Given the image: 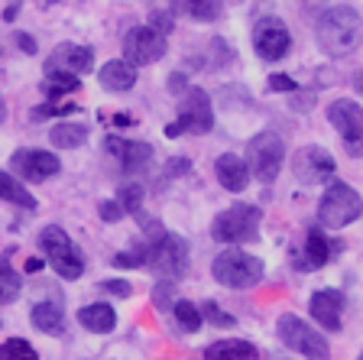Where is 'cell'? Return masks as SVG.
Instances as JSON below:
<instances>
[{
  "mask_svg": "<svg viewBox=\"0 0 363 360\" xmlns=\"http://www.w3.org/2000/svg\"><path fill=\"white\" fill-rule=\"evenodd\" d=\"M152 302H156V308L169 312V305H175V283H169V279H159V283H156V293H152Z\"/></svg>",
  "mask_w": 363,
  "mask_h": 360,
  "instance_id": "e575fe53",
  "label": "cell"
},
{
  "mask_svg": "<svg viewBox=\"0 0 363 360\" xmlns=\"http://www.w3.org/2000/svg\"><path fill=\"white\" fill-rule=\"evenodd\" d=\"M39 250H43V256L49 263H52V270L59 273L62 279H78L84 273V253L75 247V240L68 237L62 227L49 224L43 227V234H39Z\"/></svg>",
  "mask_w": 363,
  "mask_h": 360,
  "instance_id": "52a82bcc",
  "label": "cell"
},
{
  "mask_svg": "<svg viewBox=\"0 0 363 360\" xmlns=\"http://www.w3.org/2000/svg\"><path fill=\"white\" fill-rule=\"evenodd\" d=\"M172 13L191 16L201 23H214L224 13V0H172Z\"/></svg>",
  "mask_w": 363,
  "mask_h": 360,
  "instance_id": "603a6c76",
  "label": "cell"
},
{
  "mask_svg": "<svg viewBox=\"0 0 363 360\" xmlns=\"http://www.w3.org/2000/svg\"><path fill=\"white\" fill-rule=\"evenodd\" d=\"M360 214H363V198L347 182H331L325 188L321 202H318V221L328 231H340V227L354 224Z\"/></svg>",
  "mask_w": 363,
  "mask_h": 360,
  "instance_id": "7a4b0ae2",
  "label": "cell"
},
{
  "mask_svg": "<svg viewBox=\"0 0 363 360\" xmlns=\"http://www.w3.org/2000/svg\"><path fill=\"white\" fill-rule=\"evenodd\" d=\"M146 266L156 273L159 279L179 283L189 273V240L179 234H162L146 247Z\"/></svg>",
  "mask_w": 363,
  "mask_h": 360,
  "instance_id": "8992f818",
  "label": "cell"
},
{
  "mask_svg": "<svg viewBox=\"0 0 363 360\" xmlns=\"http://www.w3.org/2000/svg\"><path fill=\"white\" fill-rule=\"evenodd\" d=\"M30 322H33V328L49 334V338H62L65 334V312L55 302H36L30 312Z\"/></svg>",
  "mask_w": 363,
  "mask_h": 360,
  "instance_id": "44dd1931",
  "label": "cell"
},
{
  "mask_svg": "<svg viewBox=\"0 0 363 360\" xmlns=\"http://www.w3.org/2000/svg\"><path fill=\"white\" fill-rule=\"evenodd\" d=\"M214 130V111H211V98H208V91L201 88H185L179 98V117L172 124H166L162 133L169 140L182 133H211Z\"/></svg>",
  "mask_w": 363,
  "mask_h": 360,
  "instance_id": "277c9868",
  "label": "cell"
},
{
  "mask_svg": "<svg viewBox=\"0 0 363 360\" xmlns=\"http://www.w3.org/2000/svg\"><path fill=\"white\" fill-rule=\"evenodd\" d=\"M16 13H20V7H16V4H13V7H7V10H4V20H7V23H13V20H16Z\"/></svg>",
  "mask_w": 363,
  "mask_h": 360,
  "instance_id": "ee69618b",
  "label": "cell"
},
{
  "mask_svg": "<svg viewBox=\"0 0 363 360\" xmlns=\"http://www.w3.org/2000/svg\"><path fill=\"white\" fill-rule=\"evenodd\" d=\"M113 266H121V270H143L146 266V247L143 250H123V253L113 256Z\"/></svg>",
  "mask_w": 363,
  "mask_h": 360,
  "instance_id": "d6a6232c",
  "label": "cell"
},
{
  "mask_svg": "<svg viewBox=\"0 0 363 360\" xmlns=\"http://www.w3.org/2000/svg\"><path fill=\"white\" fill-rule=\"evenodd\" d=\"M354 88H357V94H363V72L354 78Z\"/></svg>",
  "mask_w": 363,
  "mask_h": 360,
  "instance_id": "f6af8a7d",
  "label": "cell"
},
{
  "mask_svg": "<svg viewBox=\"0 0 363 360\" xmlns=\"http://www.w3.org/2000/svg\"><path fill=\"white\" fill-rule=\"evenodd\" d=\"M101 289L111 295H117V299H127V295H133V285L127 283V279H107V283H101Z\"/></svg>",
  "mask_w": 363,
  "mask_h": 360,
  "instance_id": "74e56055",
  "label": "cell"
},
{
  "mask_svg": "<svg viewBox=\"0 0 363 360\" xmlns=\"http://www.w3.org/2000/svg\"><path fill=\"white\" fill-rule=\"evenodd\" d=\"M0 198L10 204H16V208H26V211H36V198L26 192V185L23 182H16L13 173H0Z\"/></svg>",
  "mask_w": 363,
  "mask_h": 360,
  "instance_id": "484cf974",
  "label": "cell"
},
{
  "mask_svg": "<svg viewBox=\"0 0 363 360\" xmlns=\"http://www.w3.org/2000/svg\"><path fill=\"white\" fill-rule=\"evenodd\" d=\"M98 214H101V221H104V224H117V221H123V214H127V211L113 202V198H107V202L98 204Z\"/></svg>",
  "mask_w": 363,
  "mask_h": 360,
  "instance_id": "8d00e7d4",
  "label": "cell"
},
{
  "mask_svg": "<svg viewBox=\"0 0 363 360\" xmlns=\"http://www.w3.org/2000/svg\"><path fill=\"white\" fill-rule=\"evenodd\" d=\"M113 202L121 204L127 214H140V208H143V182H123L121 188H117V198Z\"/></svg>",
  "mask_w": 363,
  "mask_h": 360,
  "instance_id": "83f0119b",
  "label": "cell"
},
{
  "mask_svg": "<svg viewBox=\"0 0 363 360\" xmlns=\"http://www.w3.org/2000/svg\"><path fill=\"white\" fill-rule=\"evenodd\" d=\"M10 165H13V175L26 182H45L62 173V159L49 150H16L10 156Z\"/></svg>",
  "mask_w": 363,
  "mask_h": 360,
  "instance_id": "2e32d148",
  "label": "cell"
},
{
  "mask_svg": "<svg viewBox=\"0 0 363 360\" xmlns=\"http://www.w3.org/2000/svg\"><path fill=\"white\" fill-rule=\"evenodd\" d=\"M208 360H257V347L250 341H237V338H227V341H218L204 351Z\"/></svg>",
  "mask_w": 363,
  "mask_h": 360,
  "instance_id": "d4e9b609",
  "label": "cell"
},
{
  "mask_svg": "<svg viewBox=\"0 0 363 360\" xmlns=\"http://www.w3.org/2000/svg\"><path fill=\"white\" fill-rule=\"evenodd\" d=\"M214 175H218L220 188L234 192V195L250 185V169L237 153H224V156H218V163H214Z\"/></svg>",
  "mask_w": 363,
  "mask_h": 360,
  "instance_id": "d6986e66",
  "label": "cell"
},
{
  "mask_svg": "<svg viewBox=\"0 0 363 360\" xmlns=\"http://www.w3.org/2000/svg\"><path fill=\"white\" fill-rule=\"evenodd\" d=\"M185 88H189V84H185V75H182V72H175L172 82H169V91H172V94H182Z\"/></svg>",
  "mask_w": 363,
  "mask_h": 360,
  "instance_id": "b9f144b4",
  "label": "cell"
},
{
  "mask_svg": "<svg viewBox=\"0 0 363 360\" xmlns=\"http://www.w3.org/2000/svg\"><path fill=\"white\" fill-rule=\"evenodd\" d=\"M282 163H286V140L276 130H263L247 143V169L250 175L263 185L279 179Z\"/></svg>",
  "mask_w": 363,
  "mask_h": 360,
  "instance_id": "3957f363",
  "label": "cell"
},
{
  "mask_svg": "<svg viewBox=\"0 0 363 360\" xmlns=\"http://www.w3.org/2000/svg\"><path fill=\"white\" fill-rule=\"evenodd\" d=\"M4 117H7V104H4V98H0V124H4Z\"/></svg>",
  "mask_w": 363,
  "mask_h": 360,
  "instance_id": "bcb514c9",
  "label": "cell"
},
{
  "mask_svg": "<svg viewBox=\"0 0 363 360\" xmlns=\"http://www.w3.org/2000/svg\"><path fill=\"white\" fill-rule=\"evenodd\" d=\"M201 318H204V322H211L214 328H234V324H237V318L227 315L224 308H218V302H204V305H201Z\"/></svg>",
  "mask_w": 363,
  "mask_h": 360,
  "instance_id": "1f68e13d",
  "label": "cell"
},
{
  "mask_svg": "<svg viewBox=\"0 0 363 360\" xmlns=\"http://www.w3.org/2000/svg\"><path fill=\"white\" fill-rule=\"evenodd\" d=\"M253 49H257V55L263 62H279L289 55V49H292V36H289L286 23L282 20H259L257 26H253Z\"/></svg>",
  "mask_w": 363,
  "mask_h": 360,
  "instance_id": "9a60e30c",
  "label": "cell"
},
{
  "mask_svg": "<svg viewBox=\"0 0 363 360\" xmlns=\"http://www.w3.org/2000/svg\"><path fill=\"white\" fill-rule=\"evenodd\" d=\"M292 173L302 185H325V182H334L337 163L325 146H302L292 159Z\"/></svg>",
  "mask_w": 363,
  "mask_h": 360,
  "instance_id": "4fadbf2b",
  "label": "cell"
},
{
  "mask_svg": "<svg viewBox=\"0 0 363 360\" xmlns=\"http://www.w3.org/2000/svg\"><path fill=\"white\" fill-rule=\"evenodd\" d=\"M49 140H52L55 150H78V146L88 143V127L84 124H72V120H59L49 130Z\"/></svg>",
  "mask_w": 363,
  "mask_h": 360,
  "instance_id": "cb8c5ba5",
  "label": "cell"
},
{
  "mask_svg": "<svg viewBox=\"0 0 363 360\" xmlns=\"http://www.w3.org/2000/svg\"><path fill=\"white\" fill-rule=\"evenodd\" d=\"M211 276L220 285H230V289H250L263 279V260L247 253V250H224V253L214 256Z\"/></svg>",
  "mask_w": 363,
  "mask_h": 360,
  "instance_id": "ba28073f",
  "label": "cell"
},
{
  "mask_svg": "<svg viewBox=\"0 0 363 360\" xmlns=\"http://www.w3.org/2000/svg\"><path fill=\"white\" fill-rule=\"evenodd\" d=\"M269 91H286V94H292V91H298V82L289 75H272L269 78Z\"/></svg>",
  "mask_w": 363,
  "mask_h": 360,
  "instance_id": "60d3db41",
  "label": "cell"
},
{
  "mask_svg": "<svg viewBox=\"0 0 363 360\" xmlns=\"http://www.w3.org/2000/svg\"><path fill=\"white\" fill-rule=\"evenodd\" d=\"M328 120L344 140V150L350 156H363V107L357 101L340 98L328 104Z\"/></svg>",
  "mask_w": 363,
  "mask_h": 360,
  "instance_id": "30bf717a",
  "label": "cell"
},
{
  "mask_svg": "<svg viewBox=\"0 0 363 360\" xmlns=\"http://www.w3.org/2000/svg\"><path fill=\"white\" fill-rule=\"evenodd\" d=\"M78 322H82V328L94 331V334H111L117 328V312L111 305H104V302H91V305H84L78 312Z\"/></svg>",
  "mask_w": 363,
  "mask_h": 360,
  "instance_id": "7402d4cb",
  "label": "cell"
},
{
  "mask_svg": "<svg viewBox=\"0 0 363 360\" xmlns=\"http://www.w3.org/2000/svg\"><path fill=\"white\" fill-rule=\"evenodd\" d=\"M150 26H152L156 33H162V36H166V33H172L175 20H172V13H162V10H156V13L150 16Z\"/></svg>",
  "mask_w": 363,
  "mask_h": 360,
  "instance_id": "f35d334b",
  "label": "cell"
},
{
  "mask_svg": "<svg viewBox=\"0 0 363 360\" xmlns=\"http://www.w3.org/2000/svg\"><path fill=\"white\" fill-rule=\"evenodd\" d=\"M276 334L289 351L302 354L305 360H331V347H328L325 334L315 331L308 322H302L298 315H282L276 324Z\"/></svg>",
  "mask_w": 363,
  "mask_h": 360,
  "instance_id": "9c48e42d",
  "label": "cell"
},
{
  "mask_svg": "<svg viewBox=\"0 0 363 360\" xmlns=\"http://www.w3.org/2000/svg\"><path fill=\"white\" fill-rule=\"evenodd\" d=\"M45 266V260H39V256H33V260H26V273H39Z\"/></svg>",
  "mask_w": 363,
  "mask_h": 360,
  "instance_id": "7bdbcfd3",
  "label": "cell"
},
{
  "mask_svg": "<svg viewBox=\"0 0 363 360\" xmlns=\"http://www.w3.org/2000/svg\"><path fill=\"white\" fill-rule=\"evenodd\" d=\"M189 173H191V159H185V156H172V159L166 163V169H162L166 182L179 179V175H189Z\"/></svg>",
  "mask_w": 363,
  "mask_h": 360,
  "instance_id": "d590c367",
  "label": "cell"
},
{
  "mask_svg": "<svg viewBox=\"0 0 363 360\" xmlns=\"http://www.w3.org/2000/svg\"><path fill=\"white\" fill-rule=\"evenodd\" d=\"M123 53H127L130 65H136V68L152 65V62H159L166 55V36L152 30L150 23L146 26H133L127 33V39H123Z\"/></svg>",
  "mask_w": 363,
  "mask_h": 360,
  "instance_id": "5bb4252c",
  "label": "cell"
},
{
  "mask_svg": "<svg viewBox=\"0 0 363 360\" xmlns=\"http://www.w3.org/2000/svg\"><path fill=\"white\" fill-rule=\"evenodd\" d=\"M0 360H39L36 347L23 338H10L0 344Z\"/></svg>",
  "mask_w": 363,
  "mask_h": 360,
  "instance_id": "f546056e",
  "label": "cell"
},
{
  "mask_svg": "<svg viewBox=\"0 0 363 360\" xmlns=\"http://www.w3.org/2000/svg\"><path fill=\"white\" fill-rule=\"evenodd\" d=\"M98 78L104 91H130L136 84V65H130L127 59H111L101 65Z\"/></svg>",
  "mask_w": 363,
  "mask_h": 360,
  "instance_id": "ffe728a7",
  "label": "cell"
},
{
  "mask_svg": "<svg viewBox=\"0 0 363 360\" xmlns=\"http://www.w3.org/2000/svg\"><path fill=\"white\" fill-rule=\"evenodd\" d=\"M172 318L179 322V328H182V331H189V334H195V331L204 324L201 308H198L195 302H189V299H175V305H172Z\"/></svg>",
  "mask_w": 363,
  "mask_h": 360,
  "instance_id": "4316f807",
  "label": "cell"
},
{
  "mask_svg": "<svg viewBox=\"0 0 363 360\" xmlns=\"http://www.w3.org/2000/svg\"><path fill=\"white\" fill-rule=\"evenodd\" d=\"M308 312L325 331H340V315H344V293L337 289H318L308 302Z\"/></svg>",
  "mask_w": 363,
  "mask_h": 360,
  "instance_id": "e0dca14e",
  "label": "cell"
},
{
  "mask_svg": "<svg viewBox=\"0 0 363 360\" xmlns=\"http://www.w3.org/2000/svg\"><path fill=\"white\" fill-rule=\"evenodd\" d=\"M263 211L257 204H230L211 221V237L218 244H253L259 237Z\"/></svg>",
  "mask_w": 363,
  "mask_h": 360,
  "instance_id": "5b68a950",
  "label": "cell"
},
{
  "mask_svg": "<svg viewBox=\"0 0 363 360\" xmlns=\"http://www.w3.org/2000/svg\"><path fill=\"white\" fill-rule=\"evenodd\" d=\"M78 104H39L30 111V120H49V117H68Z\"/></svg>",
  "mask_w": 363,
  "mask_h": 360,
  "instance_id": "836d02e7",
  "label": "cell"
},
{
  "mask_svg": "<svg viewBox=\"0 0 363 360\" xmlns=\"http://www.w3.org/2000/svg\"><path fill=\"white\" fill-rule=\"evenodd\" d=\"M360 360H363V354H360Z\"/></svg>",
  "mask_w": 363,
  "mask_h": 360,
  "instance_id": "7dc6e473",
  "label": "cell"
},
{
  "mask_svg": "<svg viewBox=\"0 0 363 360\" xmlns=\"http://www.w3.org/2000/svg\"><path fill=\"white\" fill-rule=\"evenodd\" d=\"M363 43V16L354 7H331L318 20V45L331 59H347Z\"/></svg>",
  "mask_w": 363,
  "mask_h": 360,
  "instance_id": "6da1fadb",
  "label": "cell"
},
{
  "mask_svg": "<svg viewBox=\"0 0 363 360\" xmlns=\"http://www.w3.org/2000/svg\"><path fill=\"white\" fill-rule=\"evenodd\" d=\"M340 250V244H331L328 240V234L325 231H308V237H305V253H302V260L295 256V270H305V273H311V270H321V266H328L331 263V256Z\"/></svg>",
  "mask_w": 363,
  "mask_h": 360,
  "instance_id": "ac0fdd59",
  "label": "cell"
},
{
  "mask_svg": "<svg viewBox=\"0 0 363 360\" xmlns=\"http://www.w3.org/2000/svg\"><path fill=\"white\" fill-rule=\"evenodd\" d=\"M78 88H82L78 78H45L43 82L45 98H62V94H72V91H78Z\"/></svg>",
  "mask_w": 363,
  "mask_h": 360,
  "instance_id": "4dcf8cb0",
  "label": "cell"
},
{
  "mask_svg": "<svg viewBox=\"0 0 363 360\" xmlns=\"http://www.w3.org/2000/svg\"><path fill=\"white\" fill-rule=\"evenodd\" d=\"M45 78H78L94 68V49L78 43H62L55 53L45 59Z\"/></svg>",
  "mask_w": 363,
  "mask_h": 360,
  "instance_id": "8fae6325",
  "label": "cell"
},
{
  "mask_svg": "<svg viewBox=\"0 0 363 360\" xmlns=\"http://www.w3.org/2000/svg\"><path fill=\"white\" fill-rule=\"evenodd\" d=\"M13 45L20 49L23 55H36V39H33L30 33H20V30H16L13 33Z\"/></svg>",
  "mask_w": 363,
  "mask_h": 360,
  "instance_id": "ab89813d",
  "label": "cell"
},
{
  "mask_svg": "<svg viewBox=\"0 0 363 360\" xmlns=\"http://www.w3.org/2000/svg\"><path fill=\"white\" fill-rule=\"evenodd\" d=\"M104 146H107V153L121 163V169H123L127 179H143V175L152 169V156H156V150H152L150 143L123 140V136H107Z\"/></svg>",
  "mask_w": 363,
  "mask_h": 360,
  "instance_id": "7c38bea8",
  "label": "cell"
},
{
  "mask_svg": "<svg viewBox=\"0 0 363 360\" xmlns=\"http://www.w3.org/2000/svg\"><path fill=\"white\" fill-rule=\"evenodd\" d=\"M20 289H23L20 273H16L10 263L0 260V305H10V302H16Z\"/></svg>",
  "mask_w": 363,
  "mask_h": 360,
  "instance_id": "f1b7e54d",
  "label": "cell"
}]
</instances>
